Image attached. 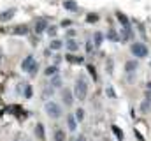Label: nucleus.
Listing matches in <instances>:
<instances>
[{
    "mask_svg": "<svg viewBox=\"0 0 151 141\" xmlns=\"http://www.w3.org/2000/svg\"><path fill=\"white\" fill-rule=\"evenodd\" d=\"M74 95L79 99V101H84V99H86V95H88V85H86V81H84L83 78H79V79L76 81Z\"/></svg>",
    "mask_w": 151,
    "mask_h": 141,
    "instance_id": "f257e3e1",
    "label": "nucleus"
},
{
    "mask_svg": "<svg viewBox=\"0 0 151 141\" xmlns=\"http://www.w3.org/2000/svg\"><path fill=\"white\" fill-rule=\"evenodd\" d=\"M135 138H137L139 141H142V140H144V138H142V134H141V132H137V131H135Z\"/></svg>",
    "mask_w": 151,
    "mask_h": 141,
    "instance_id": "2f4dec72",
    "label": "nucleus"
},
{
    "mask_svg": "<svg viewBox=\"0 0 151 141\" xmlns=\"http://www.w3.org/2000/svg\"><path fill=\"white\" fill-rule=\"evenodd\" d=\"M148 88L151 90V81H148Z\"/></svg>",
    "mask_w": 151,
    "mask_h": 141,
    "instance_id": "f704fd0d",
    "label": "nucleus"
},
{
    "mask_svg": "<svg viewBox=\"0 0 151 141\" xmlns=\"http://www.w3.org/2000/svg\"><path fill=\"white\" fill-rule=\"evenodd\" d=\"M88 72H90V74H91V78L97 81V72H95V67H93V65H88Z\"/></svg>",
    "mask_w": 151,
    "mask_h": 141,
    "instance_id": "a878e982",
    "label": "nucleus"
},
{
    "mask_svg": "<svg viewBox=\"0 0 151 141\" xmlns=\"http://www.w3.org/2000/svg\"><path fill=\"white\" fill-rule=\"evenodd\" d=\"M51 86H53V88H60V86H62V78H60V74L51 76Z\"/></svg>",
    "mask_w": 151,
    "mask_h": 141,
    "instance_id": "9d476101",
    "label": "nucleus"
},
{
    "mask_svg": "<svg viewBox=\"0 0 151 141\" xmlns=\"http://www.w3.org/2000/svg\"><path fill=\"white\" fill-rule=\"evenodd\" d=\"M63 7L69 9V11H72V12L77 11V4H76L74 0H63Z\"/></svg>",
    "mask_w": 151,
    "mask_h": 141,
    "instance_id": "9b49d317",
    "label": "nucleus"
},
{
    "mask_svg": "<svg viewBox=\"0 0 151 141\" xmlns=\"http://www.w3.org/2000/svg\"><path fill=\"white\" fill-rule=\"evenodd\" d=\"M55 74H58V65H49L47 69H46V76H55Z\"/></svg>",
    "mask_w": 151,
    "mask_h": 141,
    "instance_id": "6ab92c4d",
    "label": "nucleus"
},
{
    "mask_svg": "<svg viewBox=\"0 0 151 141\" xmlns=\"http://www.w3.org/2000/svg\"><path fill=\"white\" fill-rule=\"evenodd\" d=\"M116 16H118V21H119V23H121L123 27H128V25H130V23H128V18H127L125 14H121V12H118Z\"/></svg>",
    "mask_w": 151,
    "mask_h": 141,
    "instance_id": "dca6fc26",
    "label": "nucleus"
},
{
    "mask_svg": "<svg viewBox=\"0 0 151 141\" xmlns=\"http://www.w3.org/2000/svg\"><path fill=\"white\" fill-rule=\"evenodd\" d=\"M86 51H88V53L93 51V44H91V42H86Z\"/></svg>",
    "mask_w": 151,
    "mask_h": 141,
    "instance_id": "7c9ffc66",
    "label": "nucleus"
},
{
    "mask_svg": "<svg viewBox=\"0 0 151 141\" xmlns=\"http://www.w3.org/2000/svg\"><path fill=\"white\" fill-rule=\"evenodd\" d=\"M106 94H107L109 97H116V94H114V90L111 88V86H107V90H106Z\"/></svg>",
    "mask_w": 151,
    "mask_h": 141,
    "instance_id": "c756f323",
    "label": "nucleus"
},
{
    "mask_svg": "<svg viewBox=\"0 0 151 141\" xmlns=\"http://www.w3.org/2000/svg\"><path fill=\"white\" fill-rule=\"evenodd\" d=\"M46 28H47V21H46L44 18H42V20H39L37 23H35V32H37V34H40V32H44Z\"/></svg>",
    "mask_w": 151,
    "mask_h": 141,
    "instance_id": "6e6552de",
    "label": "nucleus"
},
{
    "mask_svg": "<svg viewBox=\"0 0 151 141\" xmlns=\"http://www.w3.org/2000/svg\"><path fill=\"white\" fill-rule=\"evenodd\" d=\"M67 125H69V131L70 132H74L76 129H77V122H76V118L72 115H67Z\"/></svg>",
    "mask_w": 151,
    "mask_h": 141,
    "instance_id": "1a4fd4ad",
    "label": "nucleus"
},
{
    "mask_svg": "<svg viewBox=\"0 0 151 141\" xmlns=\"http://www.w3.org/2000/svg\"><path fill=\"white\" fill-rule=\"evenodd\" d=\"M35 136H37L40 141H44V125H42V124H37V125H35Z\"/></svg>",
    "mask_w": 151,
    "mask_h": 141,
    "instance_id": "4468645a",
    "label": "nucleus"
},
{
    "mask_svg": "<svg viewBox=\"0 0 151 141\" xmlns=\"http://www.w3.org/2000/svg\"><path fill=\"white\" fill-rule=\"evenodd\" d=\"M107 37H109L111 41H118V39H119V37H118V34H116V30H109Z\"/></svg>",
    "mask_w": 151,
    "mask_h": 141,
    "instance_id": "393cba45",
    "label": "nucleus"
},
{
    "mask_svg": "<svg viewBox=\"0 0 151 141\" xmlns=\"http://www.w3.org/2000/svg\"><path fill=\"white\" fill-rule=\"evenodd\" d=\"M113 131H114V134H116V138H118V140H119V141L123 140V132H121V129H119V127L113 125Z\"/></svg>",
    "mask_w": 151,
    "mask_h": 141,
    "instance_id": "b1692460",
    "label": "nucleus"
},
{
    "mask_svg": "<svg viewBox=\"0 0 151 141\" xmlns=\"http://www.w3.org/2000/svg\"><path fill=\"white\" fill-rule=\"evenodd\" d=\"M130 51H132V55H134L135 58H144V57H148V46L142 44V42H134V44L130 46Z\"/></svg>",
    "mask_w": 151,
    "mask_h": 141,
    "instance_id": "20e7f679",
    "label": "nucleus"
},
{
    "mask_svg": "<svg viewBox=\"0 0 151 141\" xmlns=\"http://www.w3.org/2000/svg\"><path fill=\"white\" fill-rule=\"evenodd\" d=\"M14 9H7V11H4V12H0V21H9L12 16H14Z\"/></svg>",
    "mask_w": 151,
    "mask_h": 141,
    "instance_id": "0eeeda50",
    "label": "nucleus"
},
{
    "mask_svg": "<svg viewBox=\"0 0 151 141\" xmlns=\"http://www.w3.org/2000/svg\"><path fill=\"white\" fill-rule=\"evenodd\" d=\"M102 39H104V35L100 34V32H95V35H93V41H95V46H100V44H102Z\"/></svg>",
    "mask_w": 151,
    "mask_h": 141,
    "instance_id": "412c9836",
    "label": "nucleus"
},
{
    "mask_svg": "<svg viewBox=\"0 0 151 141\" xmlns=\"http://www.w3.org/2000/svg\"><path fill=\"white\" fill-rule=\"evenodd\" d=\"M62 99H63V102H65L67 106H70L72 104V101H74V95H72L70 90L65 88V90H62Z\"/></svg>",
    "mask_w": 151,
    "mask_h": 141,
    "instance_id": "39448f33",
    "label": "nucleus"
},
{
    "mask_svg": "<svg viewBox=\"0 0 151 141\" xmlns=\"http://www.w3.org/2000/svg\"><path fill=\"white\" fill-rule=\"evenodd\" d=\"M46 30H47V34L51 35V37H55V35H56V27H47Z\"/></svg>",
    "mask_w": 151,
    "mask_h": 141,
    "instance_id": "cd10ccee",
    "label": "nucleus"
},
{
    "mask_svg": "<svg viewBox=\"0 0 151 141\" xmlns=\"http://www.w3.org/2000/svg\"><path fill=\"white\" fill-rule=\"evenodd\" d=\"M44 109H46L47 116H51V118H60L62 116V106L58 102H55V101H47L44 104Z\"/></svg>",
    "mask_w": 151,
    "mask_h": 141,
    "instance_id": "7ed1b4c3",
    "label": "nucleus"
},
{
    "mask_svg": "<svg viewBox=\"0 0 151 141\" xmlns=\"http://www.w3.org/2000/svg\"><path fill=\"white\" fill-rule=\"evenodd\" d=\"M76 120H79V122H81V120H83V118H84V109H81V108H77V109H76Z\"/></svg>",
    "mask_w": 151,
    "mask_h": 141,
    "instance_id": "5701e85b",
    "label": "nucleus"
},
{
    "mask_svg": "<svg viewBox=\"0 0 151 141\" xmlns=\"http://www.w3.org/2000/svg\"><path fill=\"white\" fill-rule=\"evenodd\" d=\"M55 141H65V132L62 129H56L55 131Z\"/></svg>",
    "mask_w": 151,
    "mask_h": 141,
    "instance_id": "a211bd4d",
    "label": "nucleus"
},
{
    "mask_svg": "<svg viewBox=\"0 0 151 141\" xmlns=\"http://www.w3.org/2000/svg\"><path fill=\"white\" fill-rule=\"evenodd\" d=\"M65 46H67V51H70V53H74V51H77V49H79V44L76 42L74 39H67Z\"/></svg>",
    "mask_w": 151,
    "mask_h": 141,
    "instance_id": "423d86ee",
    "label": "nucleus"
},
{
    "mask_svg": "<svg viewBox=\"0 0 151 141\" xmlns=\"http://www.w3.org/2000/svg\"><path fill=\"white\" fill-rule=\"evenodd\" d=\"M150 108H151V101H150V99H148V101H144V104L141 106V109H142V111H148Z\"/></svg>",
    "mask_w": 151,
    "mask_h": 141,
    "instance_id": "bb28decb",
    "label": "nucleus"
},
{
    "mask_svg": "<svg viewBox=\"0 0 151 141\" xmlns=\"http://www.w3.org/2000/svg\"><path fill=\"white\" fill-rule=\"evenodd\" d=\"M25 88H27V90H25V97H32V86H30V85H27Z\"/></svg>",
    "mask_w": 151,
    "mask_h": 141,
    "instance_id": "c85d7f7f",
    "label": "nucleus"
},
{
    "mask_svg": "<svg viewBox=\"0 0 151 141\" xmlns=\"http://www.w3.org/2000/svg\"><path fill=\"white\" fill-rule=\"evenodd\" d=\"M137 65H139L137 60H130V62L125 64V70H127V72H134V70L137 69Z\"/></svg>",
    "mask_w": 151,
    "mask_h": 141,
    "instance_id": "f8f14e48",
    "label": "nucleus"
},
{
    "mask_svg": "<svg viewBox=\"0 0 151 141\" xmlns=\"http://www.w3.org/2000/svg\"><path fill=\"white\" fill-rule=\"evenodd\" d=\"M150 65H151V60H150Z\"/></svg>",
    "mask_w": 151,
    "mask_h": 141,
    "instance_id": "c9c22d12",
    "label": "nucleus"
},
{
    "mask_svg": "<svg viewBox=\"0 0 151 141\" xmlns=\"http://www.w3.org/2000/svg\"><path fill=\"white\" fill-rule=\"evenodd\" d=\"M130 37H132V30H130V27H125V30L121 32V39H123V41H128Z\"/></svg>",
    "mask_w": 151,
    "mask_h": 141,
    "instance_id": "aec40b11",
    "label": "nucleus"
},
{
    "mask_svg": "<svg viewBox=\"0 0 151 141\" xmlns=\"http://www.w3.org/2000/svg\"><path fill=\"white\" fill-rule=\"evenodd\" d=\"M77 141H86V138H84V136H79V138H77Z\"/></svg>",
    "mask_w": 151,
    "mask_h": 141,
    "instance_id": "72a5a7b5",
    "label": "nucleus"
},
{
    "mask_svg": "<svg viewBox=\"0 0 151 141\" xmlns=\"http://www.w3.org/2000/svg\"><path fill=\"white\" fill-rule=\"evenodd\" d=\"M62 46H63V42H62V41H58V39H53V41H51V44H49V48H51V49H55V51H56V49H60Z\"/></svg>",
    "mask_w": 151,
    "mask_h": 141,
    "instance_id": "f3484780",
    "label": "nucleus"
},
{
    "mask_svg": "<svg viewBox=\"0 0 151 141\" xmlns=\"http://www.w3.org/2000/svg\"><path fill=\"white\" fill-rule=\"evenodd\" d=\"M86 21H88V23H97V21H99V14L90 12V14L86 16Z\"/></svg>",
    "mask_w": 151,
    "mask_h": 141,
    "instance_id": "4be33fe9",
    "label": "nucleus"
},
{
    "mask_svg": "<svg viewBox=\"0 0 151 141\" xmlns=\"http://www.w3.org/2000/svg\"><path fill=\"white\" fill-rule=\"evenodd\" d=\"M65 60H67V62H70V64H83V62H84V58H83V57H74V55H67V57H65Z\"/></svg>",
    "mask_w": 151,
    "mask_h": 141,
    "instance_id": "ddd939ff",
    "label": "nucleus"
},
{
    "mask_svg": "<svg viewBox=\"0 0 151 141\" xmlns=\"http://www.w3.org/2000/svg\"><path fill=\"white\" fill-rule=\"evenodd\" d=\"M67 34H69V39H72V37H74V35H76V30H69Z\"/></svg>",
    "mask_w": 151,
    "mask_h": 141,
    "instance_id": "473e14b6",
    "label": "nucleus"
},
{
    "mask_svg": "<svg viewBox=\"0 0 151 141\" xmlns=\"http://www.w3.org/2000/svg\"><path fill=\"white\" fill-rule=\"evenodd\" d=\"M21 69L25 70V72H30L32 76H35L39 70V65H37V60L32 57V55H28L23 62H21Z\"/></svg>",
    "mask_w": 151,
    "mask_h": 141,
    "instance_id": "f03ea898",
    "label": "nucleus"
},
{
    "mask_svg": "<svg viewBox=\"0 0 151 141\" xmlns=\"http://www.w3.org/2000/svg\"><path fill=\"white\" fill-rule=\"evenodd\" d=\"M14 34H18V35H27V34H28V27H27V25H18V27L14 28Z\"/></svg>",
    "mask_w": 151,
    "mask_h": 141,
    "instance_id": "2eb2a0df",
    "label": "nucleus"
}]
</instances>
